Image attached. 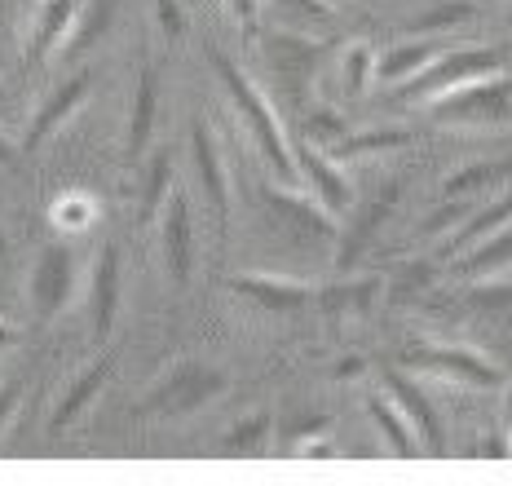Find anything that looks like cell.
Listing matches in <instances>:
<instances>
[{"instance_id": "obj_32", "label": "cell", "mask_w": 512, "mask_h": 486, "mask_svg": "<svg viewBox=\"0 0 512 486\" xmlns=\"http://www.w3.org/2000/svg\"><path fill=\"white\" fill-rule=\"evenodd\" d=\"M371 292H376V283H349V288H332L323 297L327 310H354V305H367Z\"/></svg>"}, {"instance_id": "obj_41", "label": "cell", "mask_w": 512, "mask_h": 486, "mask_svg": "<svg viewBox=\"0 0 512 486\" xmlns=\"http://www.w3.org/2000/svg\"><path fill=\"white\" fill-rule=\"evenodd\" d=\"M0 31H5V9H0Z\"/></svg>"}, {"instance_id": "obj_18", "label": "cell", "mask_w": 512, "mask_h": 486, "mask_svg": "<svg viewBox=\"0 0 512 486\" xmlns=\"http://www.w3.org/2000/svg\"><path fill=\"white\" fill-rule=\"evenodd\" d=\"M106 380H111V358H98V363H93L89 372H80L76 380H71L67 394L58 398V407H53V416H49V429L58 433V429L76 425V420L84 416V407H89L93 398L106 389Z\"/></svg>"}, {"instance_id": "obj_21", "label": "cell", "mask_w": 512, "mask_h": 486, "mask_svg": "<svg viewBox=\"0 0 512 486\" xmlns=\"http://www.w3.org/2000/svg\"><path fill=\"white\" fill-rule=\"evenodd\" d=\"M98 199L89 195V190H62L58 199L49 204V226L58 230V235L76 239L84 230H93V221H98Z\"/></svg>"}, {"instance_id": "obj_33", "label": "cell", "mask_w": 512, "mask_h": 486, "mask_svg": "<svg viewBox=\"0 0 512 486\" xmlns=\"http://www.w3.org/2000/svg\"><path fill=\"white\" fill-rule=\"evenodd\" d=\"M230 5V18L239 23L243 31H252L256 27V18H261V0H226Z\"/></svg>"}, {"instance_id": "obj_29", "label": "cell", "mask_w": 512, "mask_h": 486, "mask_svg": "<svg viewBox=\"0 0 512 486\" xmlns=\"http://www.w3.org/2000/svg\"><path fill=\"white\" fill-rule=\"evenodd\" d=\"M345 133H349V129H345V120H340V115H332V111L309 115V142H314L318 151H332V146H336Z\"/></svg>"}, {"instance_id": "obj_39", "label": "cell", "mask_w": 512, "mask_h": 486, "mask_svg": "<svg viewBox=\"0 0 512 486\" xmlns=\"http://www.w3.org/2000/svg\"><path fill=\"white\" fill-rule=\"evenodd\" d=\"M504 433L512 438V385L504 389Z\"/></svg>"}, {"instance_id": "obj_24", "label": "cell", "mask_w": 512, "mask_h": 486, "mask_svg": "<svg viewBox=\"0 0 512 486\" xmlns=\"http://www.w3.org/2000/svg\"><path fill=\"white\" fill-rule=\"evenodd\" d=\"M407 142H411L407 129H367V133H345L327 155L340 164V160H362V155H376V151H398Z\"/></svg>"}, {"instance_id": "obj_5", "label": "cell", "mask_w": 512, "mask_h": 486, "mask_svg": "<svg viewBox=\"0 0 512 486\" xmlns=\"http://www.w3.org/2000/svg\"><path fill=\"white\" fill-rule=\"evenodd\" d=\"M292 155H296V177H301V190L332 221H340L349 208H354V186H349L345 168H340L327 151H318L314 142H309L305 151H292Z\"/></svg>"}, {"instance_id": "obj_36", "label": "cell", "mask_w": 512, "mask_h": 486, "mask_svg": "<svg viewBox=\"0 0 512 486\" xmlns=\"http://www.w3.org/2000/svg\"><path fill=\"white\" fill-rule=\"evenodd\" d=\"M482 456L486 460H508L512 456V438H508V433H495V438H486L482 442Z\"/></svg>"}, {"instance_id": "obj_34", "label": "cell", "mask_w": 512, "mask_h": 486, "mask_svg": "<svg viewBox=\"0 0 512 486\" xmlns=\"http://www.w3.org/2000/svg\"><path fill=\"white\" fill-rule=\"evenodd\" d=\"M18 394H23V385H0V433H5V429H9V420H14Z\"/></svg>"}, {"instance_id": "obj_14", "label": "cell", "mask_w": 512, "mask_h": 486, "mask_svg": "<svg viewBox=\"0 0 512 486\" xmlns=\"http://www.w3.org/2000/svg\"><path fill=\"white\" fill-rule=\"evenodd\" d=\"M234 292L243 301H256L261 310H296L309 301V283L305 279H287V274H239Z\"/></svg>"}, {"instance_id": "obj_20", "label": "cell", "mask_w": 512, "mask_h": 486, "mask_svg": "<svg viewBox=\"0 0 512 486\" xmlns=\"http://www.w3.org/2000/svg\"><path fill=\"white\" fill-rule=\"evenodd\" d=\"M512 182V160H495V164H468L460 173H451L442 182V199H473V195H495L499 186Z\"/></svg>"}, {"instance_id": "obj_37", "label": "cell", "mask_w": 512, "mask_h": 486, "mask_svg": "<svg viewBox=\"0 0 512 486\" xmlns=\"http://www.w3.org/2000/svg\"><path fill=\"white\" fill-rule=\"evenodd\" d=\"M362 372H367V363H362L358 354H349V358H340V367H336V380H358Z\"/></svg>"}, {"instance_id": "obj_38", "label": "cell", "mask_w": 512, "mask_h": 486, "mask_svg": "<svg viewBox=\"0 0 512 486\" xmlns=\"http://www.w3.org/2000/svg\"><path fill=\"white\" fill-rule=\"evenodd\" d=\"M18 164V151H14V142L5 137V129H0V168H14Z\"/></svg>"}, {"instance_id": "obj_26", "label": "cell", "mask_w": 512, "mask_h": 486, "mask_svg": "<svg viewBox=\"0 0 512 486\" xmlns=\"http://www.w3.org/2000/svg\"><path fill=\"white\" fill-rule=\"evenodd\" d=\"M270 429H274L270 411H252L248 420H239V425L230 429V438H226V456H248V451L265 447V438H270Z\"/></svg>"}, {"instance_id": "obj_10", "label": "cell", "mask_w": 512, "mask_h": 486, "mask_svg": "<svg viewBox=\"0 0 512 486\" xmlns=\"http://www.w3.org/2000/svg\"><path fill=\"white\" fill-rule=\"evenodd\" d=\"M190 160H195V173H199V186H204L212 217L226 221V213H230V173H226L221 146H217V137H212L208 124H195V129H190Z\"/></svg>"}, {"instance_id": "obj_27", "label": "cell", "mask_w": 512, "mask_h": 486, "mask_svg": "<svg viewBox=\"0 0 512 486\" xmlns=\"http://www.w3.org/2000/svg\"><path fill=\"white\" fill-rule=\"evenodd\" d=\"M468 18H473V5H468V0H451V5H437V9H429V14H420L407 31L411 36H442V31L460 27V23H468Z\"/></svg>"}, {"instance_id": "obj_6", "label": "cell", "mask_w": 512, "mask_h": 486, "mask_svg": "<svg viewBox=\"0 0 512 486\" xmlns=\"http://www.w3.org/2000/svg\"><path fill=\"white\" fill-rule=\"evenodd\" d=\"M415 367H424L429 376L446 380V385H464V389H495L504 372L490 358L464 350V345H424L415 350Z\"/></svg>"}, {"instance_id": "obj_11", "label": "cell", "mask_w": 512, "mask_h": 486, "mask_svg": "<svg viewBox=\"0 0 512 486\" xmlns=\"http://www.w3.org/2000/svg\"><path fill=\"white\" fill-rule=\"evenodd\" d=\"M380 385H384V394L393 398V407L407 416V425H411V433H415V442H420V451H442V425H437V416H433V407L424 403V394L415 389V380L411 376H402V372H384L380 376Z\"/></svg>"}, {"instance_id": "obj_31", "label": "cell", "mask_w": 512, "mask_h": 486, "mask_svg": "<svg viewBox=\"0 0 512 486\" xmlns=\"http://www.w3.org/2000/svg\"><path fill=\"white\" fill-rule=\"evenodd\" d=\"M292 456L296 460H340V447L327 433H305V438L292 442Z\"/></svg>"}, {"instance_id": "obj_40", "label": "cell", "mask_w": 512, "mask_h": 486, "mask_svg": "<svg viewBox=\"0 0 512 486\" xmlns=\"http://www.w3.org/2000/svg\"><path fill=\"white\" fill-rule=\"evenodd\" d=\"M9 257V239H5V230H0V261Z\"/></svg>"}, {"instance_id": "obj_1", "label": "cell", "mask_w": 512, "mask_h": 486, "mask_svg": "<svg viewBox=\"0 0 512 486\" xmlns=\"http://www.w3.org/2000/svg\"><path fill=\"white\" fill-rule=\"evenodd\" d=\"M212 67H217L221 84H226L230 107H234V115H239L243 129H248L256 155L270 164L274 182H279L283 190H301V177H296V155H292V146H287V133H283V124H279V115H274V107L265 102V93L256 89L248 71H243L239 62H230L221 49H212Z\"/></svg>"}, {"instance_id": "obj_2", "label": "cell", "mask_w": 512, "mask_h": 486, "mask_svg": "<svg viewBox=\"0 0 512 486\" xmlns=\"http://www.w3.org/2000/svg\"><path fill=\"white\" fill-rule=\"evenodd\" d=\"M442 124H460V129H490V124H504L512 115V84L504 71H490L482 80H464L451 89L424 98Z\"/></svg>"}, {"instance_id": "obj_7", "label": "cell", "mask_w": 512, "mask_h": 486, "mask_svg": "<svg viewBox=\"0 0 512 486\" xmlns=\"http://www.w3.org/2000/svg\"><path fill=\"white\" fill-rule=\"evenodd\" d=\"M71 297V248L67 243H49L40 248L36 266H31V301H36L40 319H58L62 305Z\"/></svg>"}, {"instance_id": "obj_17", "label": "cell", "mask_w": 512, "mask_h": 486, "mask_svg": "<svg viewBox=\"0 0 512 486\" xmlns=\"http://www.w3.org/2000/svg\"><path fill=\"white\" fill-rule=\"evenodd\" d=\"M89 305H93V332L106 336L115 327L120 314V252L102 248L98 266H93V283H89Z\"/></svg>"}, {"instance_id": "obj_3", "label": "cell", "mask_w": 512, "mask_h": 486, "mask_svg": "<svg viewBox=\"0 0 512 486\" xmlns=\"http://www.w3.org/2000/svg\"><path fill=\"white\" fill-rule=\"evenodd\" d=\"M490 71H504V54H495V49H442V54H437L420 76H411L402 89L424 102V98H433V93L451 89V84L482 80Z\"/></svg>"}, {"instance_id": "obj_25", "label": "cell", "mask_w": 512, "mask_h": 486, "mask_svg": "<svg viewBox=\"0 0 512 486\" xmlns=\"http://www.w3.org/2000/svg\"><path fill=\"white\" fill-rule=\"evenodd\" d=\"M393 199H398V190H393V186H384V195H380V199H371V204H367V213H362V217H358L354 235H349L345 243H340V261H345V266H349V261H354V257H358V252H362V248H367V239H371V235H376V226H380V221H384V217H389Z\"/></svg>"}, {"instance_id": "obj_9", "label": "cell", "mask_w": 512, "mask_h": 486, "mask_svg": "<svg viewBox=\"0 0 512 486\" xmlns=\"http://www.w3.org/2000/svg\"><path fill=\"white\" fill-rule=\"evenodd\" d=\"M89 71H80V76H71V80H62L58 89L45 98V107H40L36 115H31V129H27V137H23V151L31 155V151H40V146L49 142L53 133L62 129V124L71 120L80 107H84V98H89Z\"/></svg>"}, {"instance_id": "obj_15", "label": "cell", "mask_w": 512, "mask_h": 486, "mask_svg": "<svg viewBox=\"0 0 512 486\" xmlns=\"http://www.w3.org/2000/svg\"><path fill=\"white\" fill-rule=\"evenodd\" d=\"M508 221H512V190L495 195V199H490V204H482V208H473V213H468V221H460V226L446 235L442 252H446V257H460V252H468L473 243H482V239L495 235V230H504Z\"/></svg>"}, {"instance_id": "obj_19", "label": "cell", "mask_w": 512, "mask_h": 486, "mask_svg": "<svg viewBox=\"0 0 512 486\" xmlns=\"http://www.w3.org/2000/svg\"><path fill=\"white\" fill-rule=\"evenodd\" d=\"M155 107H159V76L155 71H142L137 76V89H133V102H128V155H142L151 146V133H155Z\"/></svg>"}, {"instance_id": "obj_30", "label": "cell", "mask_w": 512, "mask_h": 486, "mask_svg": "<svg viewBox=\"0 0 512 486\" xmlns=\"http://www.w3.org/2000/svg\"><path fill=\"white\" fill-rule=\"evenodd\" d=\"M155 27L164 40L186 36V0H155Z\"/></svg>"}, {"instance_id": "obj_23", "label": "cell", "mask_w": 512, "mask_h": 486, "mask_svg": "<svg viewBox=\"0 0 512 486\" xmlns=\"http://www.w3.org/2000/svg\"><path fill=\"white\" fill-rule=\"evenodd\" d=\"M340 89L349 98H362V93L376 89V49L367 40H349L345 54H340Z\"/></svg>"}, {"instance_id": "obj_13", "label": "cell", "mask_w": 512, "mask_h": 486, "mask_svg": "<svg viewBox=\"0 0 512 486\" xmlns=\"http://www.w3.org/2000/svg\"><path fill=\"white\" fill-rule=\"evenodd\" d=\"M442 49H446L442 36H420L415 45H393L389 54H376V84L380 89H402V84L411 76H420Z\"/></svg>"}, {"instance_id": "obj_28", "label": "cell", "mask_w": 512, "mask_h": 486, "mask_svg": "<svg viewBox=\"0 0 512 486\" xmlns=\"http://www.w3.org/2000/svg\"><path fill=\"white\" fill-rule=\"evenodd\" d=\"M168 190H173V160L168 155H155L151 168H146V195H142V221H155L159 208H164Z\"/></svg>"}, {"instance_id": "obj_16", "label": "cell", "mask_w": 512, "mask_h": 486, "mask_svg": "<svg viewBox=\"0 0 512 486\" xmlns=\"http://www.w3.org/2000/svg\"><path fill=\"white\" fill-rule=\"evenodd\" d=\"M362 407H367L371 425H376L384 451H389L393 460H415V456H420V442H415L407 416L393 407V398L384 394V389H380V394H367V398H362Z\"/></svg>"}, {"instance_id": "obj_22", "label": "cell", "mask_w": 512, "mask_h": 486, "mask_svg": "<svg viewBox=\"0 0 512 486\" xmlns=\"http://www.w3.org/2000/svg\"><path fill=\"white\" fill-rule=\"evenodd\" d=\"M504 266H512V221L504 230H495L490 239H482V243H473L468 252H460V261H455V270L468 274V279H482V274H495Z\"/></svg>"}, {"instance_id": "obj_8", "label": "cell", "mask_w": 512, "mask_h": 486, "mask_svg": "<svg viewBox=\"0 0 512 486\" xmlns=\"http://www.w3.org/2000/svg\"><path fill=\"white\" fill-rule=\"evenodd\" d=\"M226 389V376L212 372V367H177L164 385L146 398V411H190L208 398H217Z\"/></svg>"}, {"instance_id": "obj_35", "label": "cell", "mask_w": 512, "mask_h": 486, "mask_svg": "<svg viewBox=\"0 0 512 486\" xmlns=\"http://www.w3.org/2000/svg\"><path fill=\"white\" fill-rule=\"evenodd\" d=\"M18 345H23V327H18V323H9V319H0V358H5V354H14Z\"/></svg>"}, {"instance_id": "obj_42", "label": "cell", "mask_w": 512, "mask_h": 486, "mask_svg": "<svg viewBox=\"0 0 512 486\" xmlns=\"http://www.w3.org/2000/svg\"><path fill=\"white\" fill-rule=\"evenodd\" d=\"M27 5H36V0H27Z\"/></svg>"}, {"instance_id": "obj_12", "label": "cell", "mask_w": 512, "mask_h": 486, "mask_svg": "<svg viewBox=\"0 0 512 486\" xmlns=\"http://www.w3.org/2000/svg\"><path fill=\"white\" fill-rule=\"evenodd\" d=\"M80 18V0H36L31 9V62L53 58L71 40V27Z\"/></svg>"}, {"instance_id": "obj_4", "label": "cell", "mask_w": 512, "mask_h": 486, "mask_svg": "<svg viewBox=\"0 0 512 486\" xmlns=\"http://www.w3.org/2000/svg\"><path fill=\"white\" fill-rule=\"evenodd\" d=\"M159 252H164V270L173 288H186L195 274V226H190L186 190H168L164 208H159Z\"/></svg>"}]
</instances>
